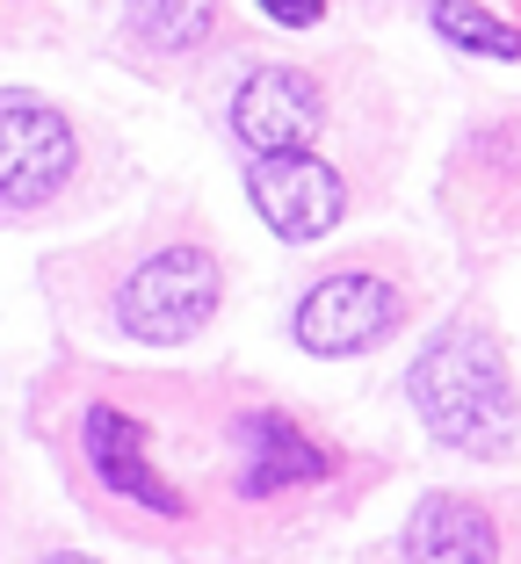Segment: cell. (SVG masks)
Masks as SVG:
<instances>
[{
	"label": "cell",
	"instance_id": "11",
	"mask_svg": "<svg viewBox=\"0 0 521 564\" xmlns=\"http://www.w3.org/2000/svg\"><path fill=\"white\" fill-rule=\"evenodd\" d=\"M427 15H435V30L449 36V44H464V51H486V58H521V36L507 30V22H492L478 0H435Z\"/></svg>",
	"mask_w": 521,
	"mask_h": 564
},
{
	"label": "cell",
	"instance_id": "7",
	"mask_svg": "<svg viewBox=\"0 0 521 564\" xmlns=\"http://www.w3.org/2000/svg\"><path fill=\"white\" fill-rule=\"evenodd\" d=\"M80 442H87V464H95V478L109 485L117 499H131V507H152V514H182V499H174L167 478L152 470L145 442H138V427H131L123 413L95 405V413H87V427H80Z\"/></svg>",
	"mask_w": 521,
	"mask_h": 564
},
{
	"label": "cell",
	"instance_id": "6",
	"mask_svg": "<svg viewBox=\"0 0 521 564\" xmlns=\"http://www.w3.org/2000/svg\"><path fill=\"white\" fill-rule=\"evenodd\" d=\"M319 80L297 66H261L239 80L232 95V131L247 138L253 152H283V145H304L319 131Z\"/></svg>",
	"mask_w": 521,
	"mask_h": 564
},
{
	"label": "cell",
	"instance_id": "4",
	"mask_svg": "<svg viewBox=\"0 0 521 564\" xmlns=\"http://www.w3.org/2000/svg\"><path fill=\"white\" fill-rule=\"evenodd\" d=\"M405 297L399 282L370 275V268H334L304 290L297 304V340L312 355H355V348H377L391 326H399Z\"/></svg>",
	"mask_w": 521,
	"mask_h": 564
},
{
	"label": "cell",
	"instance_id": "5",
	"mask_svg": "<svg viewBox=\"0 0 521 564\" xmlns=\"http://www.w3.org/2000/svg\"><path fill=\"white\" fill-rule=\"evenodd\" d=\"M247 196H253V210L269 217V232H283V239H319L348 210V182L326 160H312L304 145L261 152L247 166Z\"/></svg>",
	"mask_w": 521,
	"mask_h": 564
},
{
	"label": "cell",
	"instance_id": "1",
	"mask_svg": "<svg viewBox=\"0 0 521 564\" xmlns=\"http://www.w3.org/2000/svg\"><path fill=\"white\" fill-rule=\"evenodd\" d=\"M413 405L449 448H471V456H514L521 448L514 377L500 362V340L471 318H456L449 333L427 340V355L413 362Z\"/></svg>",
	"mask_w": 521,
	"mask_h": 564
},
{
	"label": "cell",
	"instance_id": "2",
	"mask_svg": "<svg viewBox=\"0 0 521 564\" xmlns=\"http://www.w3.org/2000/svg\"><path fill=\"white\" fill-rule=\"evenodd\" d=\"M218 312V261L203 247H160L123 275L117 290V318L131 340L152 348H174V340H196Z\"/></svg>",
	"mask_w": 521,
	"mask_h": 564
},
{
	"label": "cell",
	"instance_id": "12",
	"mask_svg": "<svg viewBox=\"0 0 521 564\" xmlns=\"http://www.w3.org/2000/svg\"><path fill=\"white\" fill-rule=\"evenodd\" d=\"M275 22H290V30H304V22H319L326 15V0H261Z\"/></svg>",
	"mask_w": 521,
	"mask_h": 564
},
{
	"label": "cell",
	"instance_id": "3",
	"mask_svg": "<svg viewBox=\"0 0 521 564\" xmlns=\"http://www.w3.org/2000/svg\"><path fill=\"white\" fill-rule=\"evenodd\" d=\"M73 174V123L36 95H0V210H36Z\"/></svg>",
	"mask_w": 521,
	"mask_h": 564
},
{
	"label": "cell",
	"instance_id": "10",
	"mask_svg": "<svg viewBox=\"0 0 521 564\" xmlns=\"http://www.w3.org/2000/svg\"><path fill=\"white\" fill-rule=\"evenodd\" d=\"M210 22H218V0H131V30H138V44H152V51L203 44Z\"/></svg>",
	"mask_w": 521,
	"mask_h": 564
},
{
	"label": "cell",
	"instance_id": "9",
	"mask_svg": "<svg viewBox=\"0 0 521 564\" xmlns=\"http://www.w3.org/2000/svg\"><path fill=\"white\" fill-rule=\"evenodd\" d=\"M405 550L413 557H442V564H486L492 550H500V535H492L486 507H471V499H427L421 514H413V529H405Z\"/></svg>",
	"mask_w": 521,
	"mask_h": 564
},
{
	"label": "cell",
	"instance_id": "8",
	"mask_svg": "<svg viewBox=\"0 0 521 564\" xmlns=\"http://www.w3.org/2000/svg\"><path fill=\"white\" fill-rule=\"evenodd\" d=\"M304 478H326V448L304 442L297 420H283V413H247L239 420V492L269 499V492L304 485Z\"/></svg>",
	"mask_w": 521,
	"mask_h": 564
}]
</instances>
